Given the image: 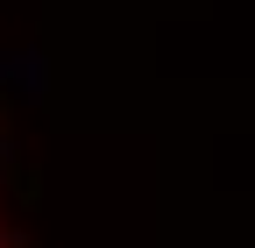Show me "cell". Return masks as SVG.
<instances>
[{"label": "cell", "instance_id": "6da1fadb", "mask_svg": "<svg viewBox=\"0 0 255 248\" xmlns=\"http://www.w3.org/2000/svg\"><path fill=\"white\" fill-rule=\"evenodd\" d=\"M0 78L21 85V92H43V57H7V64H0Z\"/></svg>", "mask_w": 255, "mask_h": 248}]
</instances>
